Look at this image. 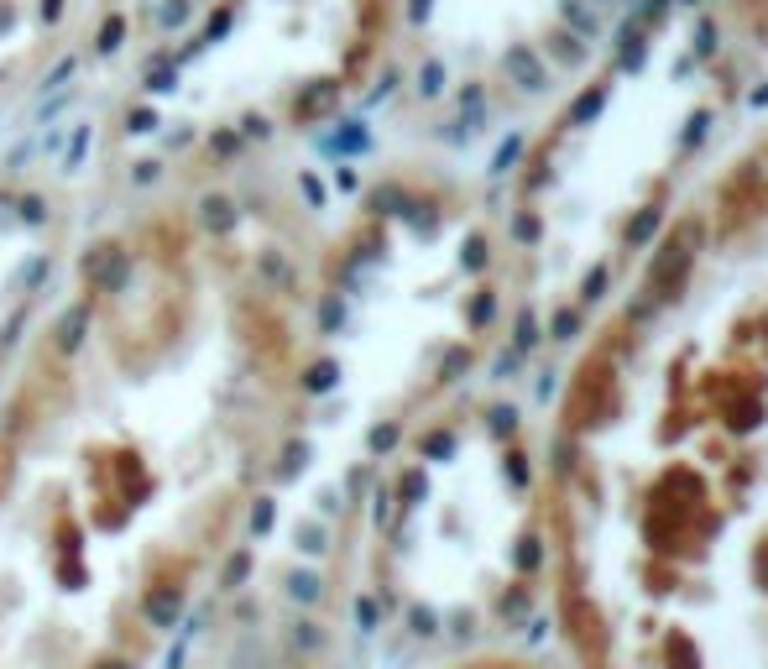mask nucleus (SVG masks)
<instances>
[{
	"instance_id": "obj_1",
	"label": "nucleus",
	"mask_w": 768,
	"mask_h": 669,
	"mask_svg": "<svg viewBox=\"0 0 768 669\" xmlns=\"http://www.w3.org/2000/svg\"><path fill=\"white\" fill-rule=\"evenodd\" d=\"M298 251L236 194L126 210L0 377V669H157L236 560L309 372Z\"/></svg>"
}]
</instances>
